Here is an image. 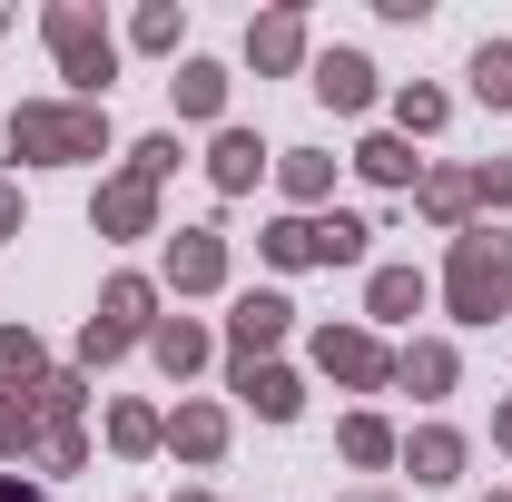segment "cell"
Instances as JSON below:
<instances>
[{
    "instance_id": "29",
    "label": "cell",
    "mask_w": 512,
    "mask_h": 502,
    "mask_svg": "<svg viewBox=\"0 0 512 502\" xmlns=\"http://www.w3.org/2000/svg\"><path fill=\"white\" fill-rule=\"evenodd\" d=\"M473 99L483 109H512V40H483L473 50Z\"/></svg>"
},
{
    "instance_id": "13",
    "label": "cell",
    "mask_w": 512,
    "mask_h": 502,
    "mask_svg": "<svg viewBox=\"0 0 512 502\" xmlns=\"http://www.w3.org/2000/svg\"><path fill=\"white\" fill-rule=\"evenodd\" d=\"M256 168H266V148H256V128H217V148H207V178H217V197H247Z\"/></svg>"
},
{
    "instance_id": "24",
    "label": "cell",
    "mask_w": 512,
    "mask_h": 502,
    "mask_svg": "<svg viewBox=\"0 0 512 502\" xmlns=\"http://www.w3.org/2000/svg\"><path fill=\"white\" fill-rule=\"evenodd\" d=\"M158 443H168V414H148V404H109V453L138 463V453H158Z\"/></svg>"
},
{
    "instance_id": "10",
    "label": "cell",
    "mask_w": 512,
    "mask_h": 502,
    "mask_svg": "<svg viewBox=\"0 0 512 502\" xmlns=\"http://www.w3.org/2000/svg\"><path fill=\"white\" fill-rule=\"evenodd\" d=\"M316 99L345 109V119L375 109V60H365V50H325V60H316Z\"/></svg>"
},
{
    "instance_id": "32",
    "label": "cell",
    "mask_w": 512,
    "mask_h": 502,
    "mask_svg": "<svg viewBox=\"0 0 512 502\" xmlns=\"http://www.w3.org/2000/svg\"><path fill=\"white\" fill-rule=\"evenodd\" d=\"M168 168H178V138H168V128H158V138H138V148H128V178H148V188H158V178H168Z\"/></svg>"
},
{
    "instance_id": "39",
    "label": "cell",
    "mask_w": 512,
    "mask_h": 502,
    "mask_svg": "<svg viewBox=\"0 0 512 502\" xmlns=\"http://www.w3.org/2000/svg\"><path fill=\"white\" fill-rule=\"evenodd\" d=\"M178 502H207V493H178Z\"/></svg>"
},
{
    "instance_id": "18",
    "label": "cell",
    "mask_w": 512,
    "mask_h": 502,
    "mask_svg": "<svg viewBox=\"0 0 512 502\" xmlns=\"http://www.w3.org/2000/svg\"><path fill=\"white\" fill-rule=\"evenodd\" d=\"M148 355H158V375H197V365H207V325H197V315H158Z\"/></svg>"
},
{
    "instance_id": "11",
    "label": "cell",
    "mask_w": 512,
    "mask_h": 502,
    "mask_svg": "<svg viewBox=\"0 0 512 502\" xmlns=\"http://www.w3.org/2000/svg\"><path fill=\"white\" fill-rule=\"evenodd\" d=\"M394 463H404L424 493H444L453 473H463V434H453V424H424V434H404V453H394Z\"/></svg>"
},
{
    "instance_id": "33",
    "label": "cell",
    "mask_w": 512,
    "mask_h": 502,
    "mask_svg": "<svg viewBox=\"0 0 512 502\" xmlns=\"http://www.w3.org/2000/svg\"><path fill=\"white\" fill-rule=\"evenodd\" d=\"M40 463H50V473H89V434H79V424H69V434H40Z\"/></svg>"
},
{
    "instance_id": "2",
    "label": "cell",
    "mask_w": 512,
    "mask_h": 502,
    "mask_svg": "<svg viewBox=\"0 0 512 502\" xmlns=\"http://www.w3.org/2000/svg\"><path fill=\"white\" fill-rule=\"evenodd\" d=\"M444 306L463 315V325H493V315L512 306V237H503V227H463V237H453Z\"/></svg>"
},
{
    "instance_id": "8",
    "label": "cell",
    "mask_w": 512,
    "mask_h": 502,
    "mask_svg": "<svg viewBox=\"0 0 512 502\" xmlns=\"http://www.w3.org/2000/svg\"><path fill=\"white\" fill-rule=\"evenodd\" d=\"M247 60H256V79H286V69L306 60V10H266V20H247Z\"/></svg>"
},
{
    "instance_id": "25",
    "label": "cell",
    "mask_w": 512,
    "mask_h": 502,
    "mask_svg": "<svg viewBox=\"0 0 512 502\" xmlns=\"http://www.w3.org/2000/svg\"><path fill=\"white\" fill-rule=\"evenodd\" d=\"M40 375H50V355H40V335H30V325H0V394H10V384L30 394Z\"/></svg>"
},
{
    "instance_id": "31",
    "label": "cell",
    "mask_w": 512,
    "mask_h": 502,
    "mask_svg": "<svg viewBox=\"0 0 512 502\" xmlns=\"http://www.w3.org/2000/svg\"><path fill=\"white\" fill-rule=\"evenodd\" d=\"M20 453H40V424H30V404L0 394V463H20Z\"/></svg>"
},
{
    "instance_id": "21",
    "label": "cell",
    "mask_w": 512,
    "mask_h": 502,
    "mask_svg": "<svg viewBox=\"0 0 512 502\" xmlns=\"http://www.w3.org/2000/svg\"><path fill=\"white\" fill-rule=\"evenodd\" d=\"M335 453H345V463H365V473H375V463H394V453H404V434H394V424H384V414H345V424H335Z\"/></svg>"
},
{
    "instance_id": "20",
    "label": "cell",
    "mask_w": 512,
    "mask_h": 502,
    "mask_svg": "<svg viewBox=\"0 0 512 502\" xmlns=\"http://www.w3.org/2000/svg\"><path fill=\"white\" fill-rule=\"evenodd\" d=\"M414 306H424V276H414V266H375V276H365V315H375V325H404Z\"/></svg>"
},
{
    "instance_id": "28",
    "label": "cell",
    "mask_w": 512,
    "mask_h": 502,
    "mask_svg": "<svg viewBox=\"0 0 512 502\" xmlns=\"http://www.w3.org/2000/svg\"><path fill=\"white\" fill-rule=\"evenodd\" d=\"M256 247H266V266H325L316 256V217H276Z\"/></svg>"
},
{
    "instance_id": "27",
    "label": "cell",
    "mask_w": 512,
    "mask_h": 502,
    "mask_svg": "<svg viewBox=\"0 0 512 502\" xmlns=\"http://www.w3.org/2000/svg\"><path fill=\"white\" fill-rule=\"evenodd\" d=\"M365 247H375V227H365V217H345V207L316 217V256H325V266H365Z\"/></svg>"
},
{
    "instance_id": "4",
    "label": "cell",
    "mask_w": 512,
    "mask_h": 502,
    "mask_svg": "<svg viewBox=\"0 0 512 502\" xmlns=\"http://www.w3.org/2000/svg\"><path fill=\"white\" fill-rule=\"evenodd\" d=\"M316 365L345 394H375V384H394V355H384L375 325H316Z\"/></svg>"
},
{
    "instance_id": "17",
    "label": "cell",
    "mask_w": 512,
    "mask_h": 502,
    "mask_svg": "<svg viewBox=\"0 0 512 502\" xmlns=\"http://www.w3.org/2000/svg\"><path fill=\"white\" fill-rule=\"evenodd\" d=\"M453 375H463V355H453V345H434V335L394 355V384H414L424 404H434V394H453Z\"/></svg>"
},
{
    "instance_id": "38",
    "label": "cell",
    "mask_w": 512,
    "mask_h": 502,
    "mask_svg": "<svg viewBox=\"0 0 512 502\" xmlns=\"http://www.w3.org/2000/svg\"><path fill=\"white\" fill-rule=\"evenodd\" d=\"M345 502H394V493H345Z\"/></svg>"
},
{
    "instance_id": "15",
    "label": "cell",
    "mask_w": 512,
    "mask_h": 502,
    "mask_svg": "<svg viewBox=\"0 0 512 502\" xmlns=\"http://www.w3.org/2000/svg\"><path fill=\"white\" fill-rule=\"evenodd\" d=\"M168 443H178V463H217L227 453V404H178L168 414Z\"/></svg>"
},
{
    "instance_id": "22",
    "label": "cell",
    "mask_w": 512,
    "mask_h": 502,
    "mask_svg": "<svg viewBox=\"0 0 512 502\" xmlns=\"http://www.w3.org/2000/svg\"><path fill=\"white\" fill-rule=\"evenodd\" d=\"M276 188L296 197V217H306V207L335 188V158H325V148H286V158H276Z\"/></svg>"
},
{
    "instance_id": "7",
    "label": "cell",
    "mask_w": 512,
    "mask_h": 502,
    "mask_svg": "<svg viewBox=\"0 0 512 502\" xmlns=\"http://www.w3.org/2000/svg\"><path fill=\"white\" fill-rule=\"evenodd\" d=\"M89 217H99V237H158V188L119 168V178L99 188V207H89Z\"/></svg>"
},
{
    "instance_id": "41",
    "label": "cell",
    "mask_w": 512,
    "mask_h": 502,
    "mask_svg": "<svg viewBox=\"0 0 512 502\" xmlns=\"http://www.w3.org/2000/svg\"><path fill=\"white\" fill-rule=\"evenodd\" d=\"M493 502H512V493H493Z\"/></svg>"
},
{
    "instance_id": "34",
    "label": "cell",
    "mask_w": 512,
    "mask_h": 502,
    "mask_svg": "<svg viewBox=\"0 0 512 502\" xmlns=\"http://www.w3.org/2000/svg\"><path fill=\"white\" fill-rule=\"evenodd\" d=\"M483 178V207H512V158H493V168H473Z\"/></svg>"
},
{
    "instance_id": "19",
    "label": "cell",
    "mask_w": 512,
    "mask_h": 502,
    "mask_svg": "<svg viewBox=\"0 0 512 502\" xmlns=\"http://www.w3.org/2000/svg\"><path fill=\"white\" fill-rule=\"evenodd\" d=\"M20 404H30V424H40V434H69V424H79V404H89V384H79V375H40Z\"/></svg>"
},
{
    "instance_id": "36",
    "label": "cell",
    "mask_w": 512,
    "mask_h": 502,
    "mask_svg": "<svg viewBox=\"0 0 512 502\" xmlns=\"http://www.w3.org/2000/svg\"><path fill=\"white\" fill-rule=\"evenodd\" d=\"M0 502H50L40 483H20V473H0Z\"/></svg>"
},
{
    "instance_id": "30",
    "label": "cell",
    "mask_w": 512,
    "mask_h": 502,
    "mask_svg": "<svg viewBox=\"0 0 512 502\" xmlns=\"http://www.w3.org/2000/svg\"><path fill=\"white\" fill-rule=\"evenodd\" d=\"M178 30H188V10H178V0H148V10L128 20V40H138V50H178Z\"/></svg>"
},
{
    "instance_id": "1",
    "label": "cell",
    "mask_w": 512,
    "mask_h": 502,
    "mask_svg": "<svg viewBox=\"0 0 512 502\" xmlns=\"http://www.w3.org/2000/svg\"><path fill=\"white\" fill-rule=\"evenodd\" d=\"M10 158H30V168L109 158V109H89V99H20L10 109Z\"/></svg>"
},
{
    "instance_id": "14",
    "label": "cell",
    "mask_w": 512,
    "mask_h": 502,
    "mask_svg": "<svg viewBox=\"0 0 512 502\" xmlns=\"http://www.w3.org/2000/svg\"><path fill=\"white\" fill-rule=\"evenodd\" d=\"M237 394H247L266 424H296V414H306V384L286 375V365H237Z\"/></svg>"
},
{
    "instance_id": "35",
    "label": "cell",
    "mask_w": 512,
    "mask_h": 502,
    "mask_svg": "<svg viewBox=\"0 0 512 502\" xmlns=\"http://www.w3.org/2000/svg\"><path fill=\"white\" fill-rule=\"evenodd\" d=\"M20 227H30V207H20V188H10V178H0V237H20Z\"/></svg>"
},
{
    "instance_id": "26",
    "label": "cell",
    "mask_w": 512,
    "mask_h": 502,
    "mask_svg": "<svg viewBox=\"0 0 512 502\" xmlns=\"http://www.w3.org/2000/svg\"><path fill=\"white\" fill-rule=\"evenodd\" d=\"M444 119H453L444 89H424V79H414V89H394V138H434Z\"/></svg>"
},
{
    "instance_id": "3",
    "label": "cell",
    "mask_w": 512,
    "mask_h": 502,
    "mask_svg": "<svg viewBox=\"0 0 512 502\" xmlns=\"http://www.w3.org/2000/svg\"><path fill=\"white\" fill-rule=\"evenodd\" d=\"M40 40H50L60 79L99 109V99H109V79H119V40H109V20H99L89 0H50V10H40Z\"/></svg>"
},
{
    "instance_id": "9",
    "label": "cell",
    "mask_w": 512,
    "mask_h": 502,
    "mask_svg": "<svg viewBox=\"0 0 512 502\" xmlns=\"http://www.w3.org/2000/svg\"><path fill=\"white\" fill-rule=\"evenodd\" d=\"M89 325H109L119 345L158 335V286H148V276H109V296H99V315H89Z\"/></svg>"
},
{
    "instance_id": "23",
    "label": "cell",
    "mask_w": 512,
    "mask_h": 502,
    "mask_svg": "<svg viewBox=\"0 0 512 502\" xmlns=\"http://www.w3.org/2000/svg\"><path fill=\"white\" fill-rule=\"evenodd\" d=\"M168 89H178V119H217V109H227V69L217 60H178Z\"/></svg>"
},
{
    "instance_id": "12",
    "label": "cell",
    "mask_w": 512,
    "mask_h": 502,
    "mask_svg": "<svg viewBox=\"0 0 512 502\" xmlns=\"http://www.w3.org/2000/svg\"><path fill=\"white\" fill-rule=\"evenodd\" d=\"M424 217H434V227H453V237H463V217H473V207H483V178H473V168H424Z\"/></svg>"
},
{
    "instance_id": "16",
    "label": "cell",
    "mask_w": 512,
    "mask_h": 502,
    "mask_svg": "<svg viewBox=\"0 0 512 502\" xmlns=\"http://www.w3.org/2000/svg\"><path fill=\"white\" fill-rule=\"evenodd\" d=\"M355 168H365L375 188H424V158H414V138H394V128H375V138L355 148Z\"/></svg>"
},
{
    "instance_id": "37",
    "label": "cell",
    "mask_w": 512,
    "mask_h": 502,
    "mask_svg": "<svg viewBox=\"0 0 512 502\" xmlns=\"http://www.w3.org/2000/svg\"><path fill=\"white\" fill-rule=\"evenodd\" d=\"M493 443H503V453H512V404H503V414H493Z\"/></svg>"
},
{
    "instance_id": "5",
    "label": "cell",
    "mask_w": 512,
    "mask_h": 502,
    "mask_svg": "<svg viewBox=\"0 0 512 502\" xmlns=\"http://www.w3.org/2000/svg\"><path fill=\"white\" fill-rule=\"evenodd\" d=\"M286 325H296V306H286L276 286H256V296H237V315H227V355H237V365H266V355L286 345Z\"/></svg>"
},
{
    "instance_id": "6",
    "label": "cell",
    "mask_w": 512,
    "mask_h": 502,
    "mask_svg": "<svg viewBox=\"0 0 512 502\" xmlns=\"http://www.w3.org/2000/svg\"><path fill=\"white\" fill-rule=\"evenodd\" d=\"M168 286H178V296H217V286H227V237H217V227H178V237H168Z\"/></svg>"
},
{
    "instance_id": "40",
    "label": "cell",
    "mask_w": 512,
    "mask_h": 502,
    "mask_svg": "<svg viewBox=\"0 0 512 502\" xmlns=\"http://www.w3.org/2000/svg\"><path fill=\"white\" fill-rule=\"evenodd\" d=\"M0 30H10V10H0Z\"/></svg>"
}]
</instances>
